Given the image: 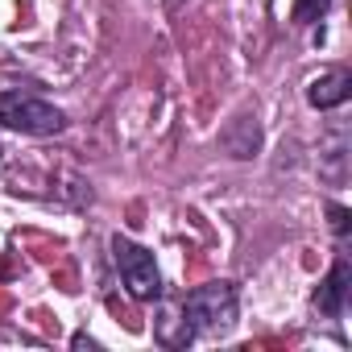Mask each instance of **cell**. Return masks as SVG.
Instances as JSON below:
<instances>
[{"label":"cell","instance_id":"9","mask_svg":"<svg viewBox=\"0 0 352 352\" xmlns=\"http://www.w3.org/2000/svg\"><path fill=\"white\" fill-rule=\"evenodd\" d=\"M327 220H331L336 241L344 245V241H348V228H352V224H348V220H352V212H348V208H340V204H327Z\"/></svg>","mask_w":352,"mask_h":352},{"label":"cell","instance_id":"4","mask_svg":"<svg viewBox=\"0 0 352 352\" xmlns=\"http://www.w3.org/2000/svg\"><path fill=\"white\" fill-rule=\"evenodd\" d=\"M348 286H352L348 257H336V265L327 270V278L315 286V294H311V307H315L323 319H340V315H344V307H348Z\"/></svg>","mask_w":352,"mask_h":352},{"label":"cell","instance_id":"7","mask_svg":"<svg viewBox=\"0 0 352 352\" xmlns=\"http://www.w3.org/2000/svg\"><path fill=\"white\" fill-rule=\"evenodd\" d=\"M153 336H157V344H166V348H187V344L195 340V331H191L183 307H162L157 319H153Z\"/></svg>","mask_w":352,"mask_h":352},{"label":"cell","instance_id":"6","mask_svg":"<svg viewBox=\"0 0 352 352\" xmlns=\"http://www.w3.org/2000/svg\"><path fill=\"white\" fill-rule=\"evenodd\" d=\"M220 145H224L232 157H253V153L261 149V124H257V116L241 112V116L220 133Z\"/></svg>","mask_w":352,"mask_h":352},{"label":"cell","instance_id":"3","mask_svg":"<svg viewBox=\"0 0 352 352\" xmlns=\"http://www.w3.org/2000/svg\"><path fill=\"white\" fill-rule=\"evenodd\" d=\"M112 257H116V270L124 278V290L137 298V302H149L162 294V274H157V261L145 245L129 241V236H112Z\"/></svg>","mask_w":352,"mask_h":352},{"label":"cell","instance_id":"10","mask_svg":"<svg viewBox=\"0 0 352 352\" xmlns=\"http://www.w3.org/2000/svg\"><path fill=\"white\" fill-rule=\"evenodd\" d=\"M71 344H75V348H96V340H91V336H83V331H79V336H75Z\"/></svg>","mask_w":352,"mask_h":352},{"label":"cell","instance_id":"2","mask_svg":"<svg viewBox=\"0 0 352 352\" xmlns=\"http://www.w3.org/2000/svg\"><path fill=\"white\" fill-rule=\"evenodd\" d=\"M0 129H13L25 137H54L67 129L63 108L46 104L42 96L30 91H0Z\"/></svg>","mask_w":352,"mask_h":352},{"label":"cell","instance_id":"8","mask_svg":"<svg viewBox=\"0 0 352 352\" xmlns=\"http://www.w3.org/2000/svg\"><path fill=\"white\" fill-rule=\"evenodd\" d=\"M331 9V0H294V25H315V21H323V13Z\"/></svg>","mask_w":352,"mask_h":352},{"label":"cell","instance_id":"5","mask_svg":"<svg viewBox=\"0 0 352 352\" xmlns=\"http://www.w3.org/2000/svg\"><path fill=\"white\" fill-rule=\"evenodd\" d=\"M348 96H352V75H348L344 67L323 71V75L311 79V87H307V104L319 108V112H331V108L348 104Z\"/></svg>","mask_w":352,"mask_h":352},{"label":"cell","instance_id":"11","mask_svg":"<svg viewBox=\"0 0 352 352\" xmlns=\"http://www.w3.org/2000/svg\"><path fill=\"white\" fill-rule=\"evenodd\" d=\"M0 153H5V149H0Z\"/></svg>","mask_w":352,"mask_h":352},{"label":"cell","instance_id":"1","mask_svg":"<svg viewBox=\"0 0 352 352\" xmlns=\"http://www.w3.org/2000/svg\"><path fill=\"white\" fill-rule=\"evenodd\" d=\"M179 307H183V315H187L195 336H224L236 323V286L232 282L195 286Z\"/></svg>","mask_w":352,"mask_h":352}]
</instances>
